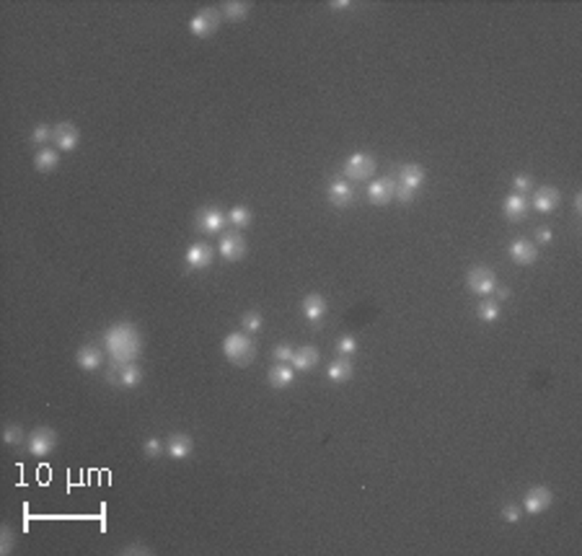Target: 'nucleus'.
Segmentation results:
<instances>
[{
    "instance_id": "1",
    "label": "nucleus",
    "mask_w": 582,
    "mask_h": 556,
    "mask_svg": "<svg viewBox=\"0 0 582 556\" xmlns=\"http://www.w3.org/2000/svg\"><path fill=\"white\" fill-rule=\"evenodd\" d=\"M143 339L132 324H117L106 331V350L112 355L114 365H125V362H135L140 355Z\"/></svg>"
},
{
    "instance_id": "2",
    "label": "nucleus",
    "mask_w": 582,
    "mask_h": 556,
    "mask_svg": "<svg viewBox=\"0 0 582 556\" xmlns=\"http://www.w3.org/2000/svg\"><path fill=\"white\" fill-rule=\"evenodd\" d=\"M223 355L231 360L233 365H239V367L251 365L256 358V344L246 331L228 334V336L223 339Z\"/></svg>"
},
{
    "instance_id": "3",
    "label": "nucleus",
    "mask_w": 582,
    "mask_h": 556,
    "mask_svg": "<svg viewBox=\"0 0 582 556\" xmlns=\"http://www.w3.org/2000/svg\"><path fill=\"white\" fill-rule=\"evenodd\" d=\"M375 168H378V160H375L373 153H352L350 158L344 160V179L347 182H367L370 176L375 174Z\"/></svg>"
},
{
    "instance_id": "4",
    "label": "nucleus",
    "mask_w": 582,
    "mask_h": 556,
    "mask_svg": "<svg viewBox=\"0 0 582 556\" xmlns=\"http://www.w3.org/2000/svg\"><path fill=\"white\" fill-rule=\"evenodd\" d=\"M57 432L52 427H47V424H42V427H34L32 432H29V437H26V450L32 455H37V458H47V455H52L57 450Z\"/></svg>"
},
{
    "instance_id": "5",
    "label": "nucleus",
    "mask_w": 582,
    "mask_h": 556,
    "mask_svg": "<svg viewBox=\"0 0 582 556\" xmlns=\"http://www.w3.org/2000/svg\"><path fill=\"white\" fill-rule=\"evenodd\" d=\"M466 287H469L474 295H479V298H489L497 287L495 270H489L484 264H474V267L466 272Z\"/></svg>"
},
{
    "instance_id": "6",
    "label": "nucleus",
    "mask_w": 582,
    "mask_h": 556,
    "mask_svg": "<svg viewBox=\"0 0 582 556\" xmlns=\"http://www.w3.org/2000/svg\"><path fill=\"white\" fill-rule=\"evenodd\" d=\"M194 222H197V231L200 233H205V236H217V233H223V228L228 225V213H223V210L215 205H208L202 207V210H197Z\"/></svg>"
},
{
    "instance_id": "7",
    "label": "nucleus",
    "mask_w": 582,
    "mask_h": 556,
    "mask_svg": "<svg viewBox=\"0 0 582 556\" xmlns=\"http://www.w3.org/2000/svg\"><path fill=\"white\" fill-rule=\"evenodd\" d=\"M220 29V11L217 8H200L189 21V32L197 39H210Z\"/></svg>"
},
{
    "instance_id": "8",
    "label": "nucleus",
    "mask_w": 582,
    "mask_h": 556,
    "mask_svg": "<svg viewBox=\"0 0 582 556\" xmlns=\"http://www.w3.org/2000/svg\"><path fill=\"white\" fill-rule=\"evenodd\" d=\"M551 500H554V494H551L549 486H531L526 492V497H523V512H528V515H541V512H546V510L551 507Z\"/></svg>"
},
{
    "instance_id": "9",
    "label": "nucleus",
    "mask_w": 582,
    "mask_h": 556,
    "mask_svg": "<svg viewBox=\"0 0 582 556\" xmlns=\"http://www.w3.org/2000/svg\"><path fill=\"white\" fill-rule=\"evenodd\" d=\"M213 246L210 244H205V241H197V244H191L189 248H186V254H184V262H186V270L189 272H205L213 267Z\"/></svg>"
},
{
    "instance_id": "10",
    "label": "nucleus",
    "mask_w": 582,
    "mask_h": 556,
    "mask_svg": "<svg viewBox=\"0 0 582 556\" xmlns=\"http://www.w3.org/2000/svg\"><path fill=\"white\" fill-rule=\"evenodd\" d=\"M246 239H243V233L241 231H228L220 236V246H217V251H220V256L223 259H228V262H241L243 256H246Z\"/></svg>"
},
{
    "instance_id": "11",
    "label": "nucleus",
    "mask_w": 582,
    "mask_h": 556,
    "mask_svg": "<svg viewBox=\"0 0 582 556\" xmlns=\"http://www.w3.org/2000/svg\"><path fill=\"white\" fill-rule=\"evenodd\" d=\"M396 199V179L393 176H383V179H375L370 187H367V202L370 205H388Z\"/></svg>"
},
{
    "instance_id": "12",
    "label": "nucleus",
    "mask_w": 582,
    "mask_h": 556,
    "mask_svg": "<svg viewBox=\"0 0 582 556\" xmlns=\"http://www.w3.org/2000/svg\"><path fill=\"white\" fill-rule=\"evenodd\" d=\"M109 383L120 386V388H137L143 383V370L135 362H125V365H114L109 373Z\"/></svg>"
},
{
    "instance_id": "13",
    "label": "nucleus",
    "mask_w": 582,
    "mask_h": 556,
    "mask_svg": "<svg viewBox=\"0 0 582 556\" xmlns=\"http://www.w3.org/2000/svg\"><path fill=\"white\" fill-rule=\"evenodd\" d=\"M52 143L60 153H72L80 143V129L72 122H60V125H55Z\"/></svg>"
},
{
    "instance_id": "14",
    "label": "nucleus",
    "mask_w": 582,
    "mask_h": 556,
    "mask_svg": "<svg viewBox=\"0 0 582 556\" xmlns=\"http://www.w3.org/2000/svg\"><path fill=\"white\" fill-rule=\"evenodd\" d=\"M327 199L339 210H347V207L355 205V187L347 179H334L327 187Z\"/></svg>"
},
{
    "instance_id": "15",
    "label": "nucleus",
    "mask_w": 582,
    "mask_h": 556,
    "mask_svg": "<svg viewBox=\"0 0 582 556\" xmlns=\"http://www.w3.org/2000/svg\"><path fill=\"white\" fill-rule=\"evenodd\" d=\"M510 259L518 264V267H531V264H536V259H538V244L526 239H515L510 244Z\"/></svg>"
},
{
    "instance_id": "16",
    "label": "nucleus",
    "mask_w": 582,
    "mask_h": 556,
    "mask_svg": "<svg viewBox=\"0 0 582 556\" xmlns=\"http://www.w3.org/2000/svg\"><path fill=\"white\" fill-rule=\"evenodd\" d=\"M75 365L86 373H94L99 367L104 365V350L96 347V344H83L78 352H75Z\"/></svg>"
},
{
    "instance_id": "17",
    "label": "nucleus",
    "mask_w": 582,
    "mask_h": 556,
    "mask_svg": "<svg viewBox=\"0 0 582 556\" xmlns=\"http://www.w3.org/2000/svg\"><path fill=\"white\" fill-rule=\"evenodd\" d=\"M166 453L176 461H184L194 453V440L186 432H174V435L166 437Z\"/></svg>"
},
{
    "instance_id": "18",
    "label": "nucleus",
    "mask_w": 582,
    "mask_h": 556,
    "mask_svg": "<svg viewBox=\"0 0 582 556\" xmlns=\"http://www.w3.org/2000/svg\"><path fill=\"white\" fill-rule=\"evenodd\" d=\"M559 199H562V194H559L557 187H538V189H533L531 205H533L541 215H549L559 207Z\"/></svg>"
},
{
    "instance_id": "19",
    "label": "nucleus",
    "mask_w": 582,
    "mask_h": 556,
    "mask_svg": "<svg viewBox=\"0 0 582 556\" xmlns=\"http://www.w3.org/2000/svg\"><path fill=\"white\" fill-rule=\"evenodd\" d=\"M528 207H531V202H528L526 194L510 191V194L505 197V202H502V213H505V217H507V220L518 222V220H523V217L528 215Z\"/></svg>"
},
{
    "instance_id": "20",
    "label": "nucleus",
    "mask_w": 582,
    "mask_h": 556,
    "mask_svg": "<svg viewBox=\"0 0 582 556\" xmlns=\"http://www.w3.org/2000/svg\"><path fill=\"white\" fill-rule=\"evenodd\" d=\"M424 176L427 174H424V168L419 166V163H404V166L399 168V174H396V182L412 191H419L424 184Z\"/></svg>"
},
{
    "instance_id": "21",
    "label": "nucleus",
    "mask_w": 582,
    "mask_h": 556,
    "mask_svg": "<svg viewBox=\"0 0 582 556\" xmlns=\"http://www.w3.org/2000/svg\"><path fill=\"white\" fill-rule=\"evenodd\" d=\"M267 381H270L272 388H290L293 383H296V367L287 365V362H277V365L270 367V373H267Z\"/></svg>"
},
{
    "instance_id": "22",
    "label": "nucleus",
    "mask_w": 582,
    "mask_h": 556,
    "mask_svg": "<svg viewBox=\"0 0 582 556\" xmlns=\"http://www.w3.org/2000/svg\"><path fill=\"white\" fill-rule=\"evenodd\" d=\"M301 310H303V316L311 321V324H321V318L327 316V301H324V295L319 293H308L303 298V305H301Z\"/></svg>"
},
{
    "instance_id": "23",
    "label": "nucleus",
    "mask_w": 582,
    "mask_h": 556,
    "mask_svg": "<svg viewBox=\"0 0 582 556\" xmlns=\"http://www.w3.org/2000/svg\"><path fill=\"white\" fill-rule=\"evenodd\" d=\"M290 362L296 367V373H308V370H313L316 362H319V350H316V347H298Z\"/></svg>"
},
{
    "instance_id": "24",
    "label": "nucleus",
    "mask_w": 582,
    "mask_h": 556,
    "mask_svg": "<svg viewBox=\"0 0 582 556\" xmlns=\"http://www.w3.org/2000/svg\"><path fill=\"white\" fill-rule=\"evenodd\" d=\"M57 166H60V151H57V148H39V151H37V156H34V168H37L39 174H49V171H55Z\"/></svg>"
},
{
    "instance_id": "25",
    "label": "nucleus",
    "mask_w": 582,
    "mask_h": 556,
    "mask_svg": "<svg viewBox=\"0 0 582 556\" xmlns=\"http://www.w3.org/2000/svg\"><path fill=\"white\" fill-rule=\"evenodd\" d=\"M352 373H355V367H352L350 358H336L334 362H329V367H327L329 381H334V383H347L352 378Z\"/></svg>"
},
{
    "instance_id": "26",
    "label": "nucleus",
    "mask_w": 582,
    "mask_h": 556,
    "mask_svg": "<svg viewBox=\"0 0 582 556\" xmlns=\"http://www.w3.org/2000/svg\"><path fill=\"white\" fill-rule=\"evenodd\" d=\"M228 222H231L236 231H243V228H248V225L254 222V213H251L246 205H236L228 210Z\"/></svg>"
},
{
    "instance_id": "27",
    "label": "nucleus",
    "mask_w": 582,
    "mask_h": 556,
    "mask_svg": "<svg viewBox=\"0 0 582 556\" xmlns=\"http://www.w3.org/2000/svg\"><path fill=\"white\" fill-rule=\"evenodd\" d=\"M248 11H251V3H246V0H228V3H223V13L231 21H243L248 16Z\"/></svg>"
},
{
    "instance_id": "28",
    "label": "nucleus",
    "mask_w": 582,
    "mask_h": 556,
    "mask_svg": "<svg viewBox=\"0 0 582 556\" xmlns=\"http://www.w3.org/2000/svg\"><path fill=\"white\" fill-rule=\"evenodd\" d=\"M476 313H479V318H481V321L492 324V321H497V318H500L502 308H500V303H497V301H481V303H479Z\"/></svg>"
},
{
    "instance_id": "29",
    "label": "nucleus",
    "mask_w": 582,
    "mask_h": 556,
    "mask_svg": "<svg viewBox=\"0 0 582 556\" xmlns=\"http://www.w3.org/2000/svg\"><path fill=\"white\" fill-rule=\"evenodd\" d=\"M24 429L18 427V424H6L3 427V443L11 445V448H18V445H24Z\"/></svg>"
},
{
    "instance_id": "30",
    "label": "nucleus",
    "mask_w": 582,
    "mask_h": 556,
    "mask_svg": "<svg viewBox=\"0 0 582 556\" xmlns=\"http://www.w3.org/2000/svg\"><path fill=\"white\" fill-rule=\"evenodd\" d=\"M262 324H264V318H262V313H259V310H246V313L241 316V326H243V331H246V334L259 331V329H262Z\"/></svg>"
},
{
    "instance_id": "31",
    "label": "nucleus",
    "mask_w": 582,
    "mask_h": 556,
    "mask_svg": "<svg viewBox=\"0 0 582 556\" xmlns=\"http://www.w3.org/2000/svg\"><path fill=\"white\" fill-rule=\"evenodd\" d=\"M13 548H16L13 528H11V525H3V528H0V554L8 556V554H13Z\"/></svg>"
},
{
    "instance_id": "32",
    "label": "nucleus",
    "mask_w": 582,
    "mask_h": 556,
    "mask_svg": "<svg viewBox=\"0 0 582 556\" xmlns=\"http://www.w3.org/2000/svg\"><path fill=\"white\" fill-rule=\"evenodd\" d=\"M143 453L145 458H158L160 453H166V440H160V437H148L143 443Z\"/></svg>"
},
{
    "instance_id": "33",
    "label": "nucleus",
    "mask_w": 582,
    "mask_h": 556,
    "mask_svg": "<svg viewBox=\"0 0 582 556\" xmlns=\"http://www.w3.org/2000/svg\"><path fill=\"white\" fill-rule=\"evenodd\" d=\"M336 350H339L342 358H350V355L358 352V339H355L352 334H342V336L336 339Z\"/></svg>"
},
{
    "instance_id": "34",
    "label": "nucleus",
    "mask_w": 582,
    "mask_h": 556,
    "mask_svg": "<svg viewBox=\"0 0 582 556\" xmlns=\"http://www.w3.org/2000/svg\"><path fill=\"white\" fill-rule=\"evenodd\" d=\"M512 191H518V194H531L533 191V179H531V174H515L512 176Z\"/></svg>"
},
{
    "instance_id": "35",
    "label": "nucleus",
    "mask_w": 582,
    "mask_h": 556,
    "mask_svg": "<svg viewBox=\"0 0 582 556\" xmlns=\"http://www.w3.org/2000/svg\"><path fill=\"white\" fill-rule=\"evenodd\" d=\"M52 132H55V127H49V125H37L32 132V143L39 145V148H44V145L52 140Z\"/></svg>"
},
{
    "instance_id": "36",
    "label": "nucleus",
    "mask_w": 582,
    "mask_h": 556,
    "mask_svg": "<svg viewBox=\"0 0 582 556\" xmlns=\"http://www.w3.org/2000/svg\"><path fill=\"white\" fill-rule=\"evenodd\" d=\"M502 517L507 520V523H520V517H523V507H520L518 502H507L502 507Z\"/></svg>"
},
{
    "instance_id": "37",
    "label": "nucleus",
    "mask_w": 582,
    "mask_h": 556,
    "mask_svg": "<svg viewBox=\"0 0 582 556\" xmlns=\"http://www.w3.org/2000/svg\"><path fill=\"white\" fill-rule=\"evenodd\" d=\"M293 355H296V350H293V344L282 342V344H277V347H274V362H287V365H290V360H293Z\"/></svg>"
},
{
    "instance_id": "38",
    "label": "nucleus",
    "mask_w": 582,
    "mask_h": 556,
    "mask_svg": "<svg viewBox=\"0 0 582 556\" xmlns=\"http://www.w3.org/2000/svg\"><path fill=\"white\" fill-rule=\"evenodd\" d=\"M417 191L407 189V187H401L399 182H396V202H401V205H409V202H415Z\"/></svg>"
},
{
    "instance_id": "39",
    "label": "nucleus",
    "mask_w": 582,
    "mask_h": 556,
    "mask_svg": "<svg viewBox=\"0 0 582 556\" xmlns=\"http://www.w3.org/2000/svg\"><path fill=\"white\" fill-rule=\"evenodd\" d=\"M551 241H554V231H551L549 225H541V228H536V244L546 246V244H551Z\"/></svg>"
},
{
    "instance_id": "40",
    "label": "nucleus",
    "mask_w": 582,
    "mask_h": 556,
    "mask_svg": "<svg viewBox=\"0 0 582 556\" xmlns=\"http://www.w3.org/2000/svg\"><path fill=\"white\" fill-rule=\"evenodd\" d=\"M120 554H143V556H148V554H153V548L143 546V543H132V546H125V548H122Z\"/></svg>"
},
{
    "instance_id": "41",
    "label": "nucleus",
    "mask_w": 582,
    "mask_h": 556,
    "mask_svg": "<svg viewBox=\"0 0 582 556\" xmlns=\"http://www.w3.org/2000/svg\"><path fill=\"white\" fill-rule=\"evenodd\" d=\"M507 298H510L507 287H495V301H507Z\"/></svg>"
},
{
    "instance_id": "42",
    "label": "nucleus",
    "mask_w": 582,
    "mask_h": 556,
    "mask_svg": "<svg viewBox=\"0 0 582 556\" xmlns=\"http://www.w3.org/2000/svg\"><path fill=\"white\" fill-rule=\"evenodd\" d=\"M331 8H350V0H331Z\"/></svg>"
},
{
    "instance_id": "43",
    "label": "nucleus",
    "mask_w": 582,
    "mask_h": 556,
    "mask_svg": "<svg viewBox=\"0 0 582 556\" xmlns=\"http://www.w3.org/2000/svg\"><path fill=\"white\" fill-rule=\"evenodd\" d=\"M574 210H577V213L582 210V194H580V191L574 194Z\"/></svg>"
}]
</instances>
